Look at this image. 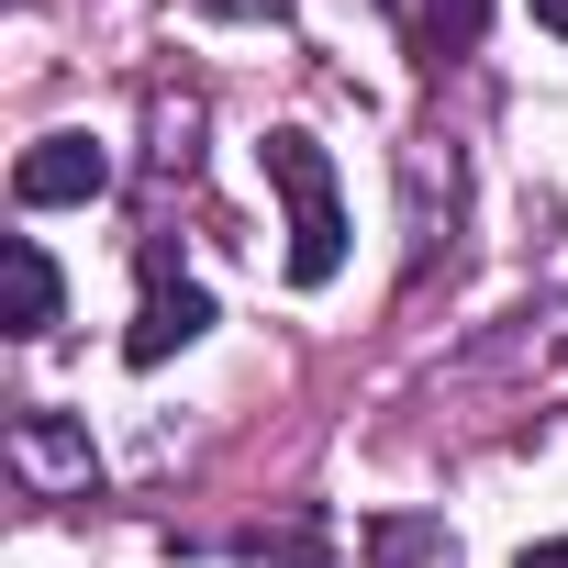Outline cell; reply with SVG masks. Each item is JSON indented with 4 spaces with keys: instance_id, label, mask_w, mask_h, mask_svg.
<instances>
[{
    "instance_id": "6da1fadb",
    "label": "cell",
    "mask_w": 568,
    "mask_h": 568,
    "mask_svg": "<svg viewBox=\"0 0 568 568\" xmlns=\"http://www.w3.org/2000/svg\"><path fill=\"white\" fill-rule=\"evenodd\" d=\"M256 156H267V190L291 201V291H324V278L346 267V201H335V156H324L302 123H278Z\"/></svg>"
},
{
    "instance_id": "7a4b0ae2",
    "label": "cell",
    "mask_w": 568,
    "mask_h": 568,
    "mask_svg": "<svg viewBox=\"0 0 568 568\" xmlns=\"http://www.w3.org/2000/svg\"><path fill=\"white\" fill-rule=\"evenodd\" d=\"M201 335H212V291H201V278H168V256L145 245V313H134L123 357H134V368H168V357L201 346Z\"/></svg>"
},
{
    "instance_id": "3957f363",
    "label": "cell",
    "mask_w": 568,
    "mask_h": 568,
    "mask_svg": "<svg viewBox=\"0 0 568 568\" xmlns=\"http://www.w3.org/2000/svg\"><path fill=\"white\" fill-rule=\"evenodd\" d=\"M112 190V156L90 145V134H34L23 156H12V201L23 212H57V201H101Z\"/></svg>"
},
{
    "instance_id": "277c9868",
    "label": "cell",
    "mask_w": 568,
    "mask_h": 568,
    "mask_svg": "<svg viewBox=\"0 0 568 568\" xmlns=\"http://www.w3.org/2000/svg\"><path fill=\"white\" fill-rule=\"evenodd\" d=\"M12 468H23L34 490H57V501H90V490H101L90 435H79V424H57V413H23V424H12Z\"/></svg>"
},
{
    "instance_id": "5b68a950",
    "label": "cell",
    "mask_w": 568,
    "mask_h": 568,
    "mask_svg": "<svg viewBox=\"0 0 568 568\" xmlns=\"http://www.w3.org/2000/svg\"><path fill=\"white\" fill-rule=\"evenodd\" d=\"M0 267H12V335H23V346H34V335H57V313H68L57 256H45L34 234H12V245H0Z\"/></svg>"
},
{
    "instance_id": "8992f818",
    "label": "cell",
    "mask_w": 568,
    "mask_h": 568,
    "mask_svg": "<svg viewBox=\"0 0 568 568\" xmlns=\"http://www.w3.org/2000/svg\"><path fill=\"white\" fill-rule=\"evenodd\" d=\"M479 23H490V0H424V57L446 68V57H468L479 45Z\"/></svg>"
},
{
    "instance_id": "52a82bcc",
    "label": "cell",
    "mask_w": 568,
    "mask_h": 568,
    "mask_svg": "<svg viewBox=\"0 0 568 568\" xmlns=\"http://www.w3.org/2000/svg\"><path fill=\"white\" fill-rule=\"evenodd\" d=\"M212 23H291V0H201Z\"/></svg>"
},
{
    "instance_id": "ba28073f",
    "label": "cell",
    "mask_w": 568,
    "mask_h": 568,
    "mask_svg": "<svg viewBox=\"0 0 568 568\" xmlns=\"http://www.w3.org/2000/svg\"><path fill=\"white\" fill-rule=\"evenodd\" d=\"M513 568H568V535H546V546H524Z\"/></svg>"
},
{
    "instance_id": "9c48e42d",
    "label": "cell",
    "mask_w": 568,
    "mask_h": 568,
    "mask_svg": "<svg viewBox=\"0 0 568 568\" xmlns=\"http://www.w3.org/2000/svg\"><path fill=\"white\" fill-rule=\"evenodd\" d=\"M535 23H546V34H557V45H568V0H535Z\"/></svg>"
}]
</instances>
